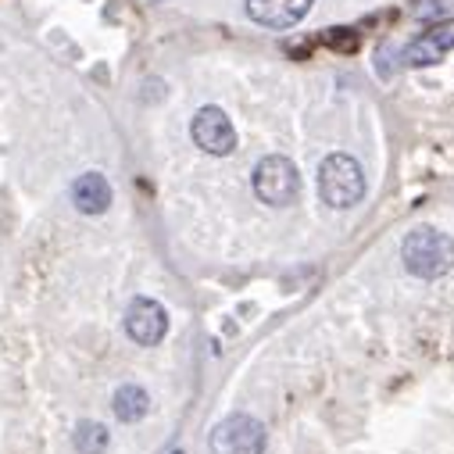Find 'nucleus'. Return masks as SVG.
I'll return each instance as SVG.
<instances>
[{
  "instance_id": "obj_1",
  "label": "nucleus",
  "mask_w": 454,
  "mask_h": 454,
  "mask_svg": "<svg viewBox=\"0 0 454 454\" xmlns=\"http://www.w3.org/2000/svg\"><path fill=\"white\" fill-rule=\"evenodd\" d=\"M401 262L415 279H440L454 265V244L433 225H419V230L404 237Z\"/></svg>"
},
{
  "instance_id": "obj_2",
  "label": "nucleus",
  "mask_w": 454,
  "mask_h": 454,
  "mask_svg": "<svg viewBox=\"0 0 454 454\" xmlns=\"http://www.w3.org/2000/svg\"><path fill=\"white\" fill-rule=\"evenodd\" d=\"M318 197L329 204V207H355L362 197H365V172L358 165V158L351 154H329L322 165H318Z\"/></svg>"
},
{
  "instance_id": "obj_3",
  "label": "nucleus",
  "mask_w": 454,
  "mask_h": 454,
  "mask_svg": "<svg viewBox=\"0 0 454 454\" xmlns=\"http://www.w3.org/2000/svg\"><path fill=\"white\" fill-rule=\"evenodd\" d=\"M297 190H301V176H297L290 158L269 154V158L258 161V168H254V193H258V200H265L269 207H286V204L297 200Z\"/></svg>"
},
{
  "instance_id": "obj_4",
  "label": "nucleus",
  "mask_w": 454,
  "mask_h": 454,
  "mask_svg": "<svg viewBox=\"0 0 454 454\" xmlns=\"http://www.w3.org/2000/svg\"><path fill=\"white\" fill-rule=\"evenodd\" d=\"M265 426L251 415H230L211 429L215 454H262L265 450Z\"/></svg>"
},
{
  "instance_id": "obj_5",
  "label": "nucleus",
  "mask_w": 454,
  "mask_h": 454,
  "mask_svg": "<svg viewBox=\"0 0 454 454\" xmlns=\"http://www.w3.org/2000/svg\"><path fill=\"white\" fill-rule=\"evenodd\" d=\"M190 133H193V144L204 154H215V158L233 154V147H237V129H233L230 115H225L222 107H215V104L197 111L193 122H190Z\"/></svg>"
},
{
  "instance_id": "obj_6",
  "label": "nucleus",
  "mask_w": 454,
  "mask_h": 454,
  "mask_svg": "<svg viewBox=\"0 0 454 454\" xmlns=\"http://www.w3.org/2000/svg\"><path fill=\"white\" fill-rule=\"evenodd\" d=\"M126 333H129V340H137L140 348H154L168 333V311L154 297H137L126 308Z\"/></svg>"
},
{
  "instance_id": "obj_7",
  "label": "nucleus",
  "mask_w": 454,
  "mask_h": 454,
  "mask_svg": "<svg viewBox=\"0 0 454 454\" xmlns=\"http://www.w3.org/2000/svg\"><path fill=\"white\" fill-rule=\"evenodd\" d=\"M450 51H454V19L429 26L415 43H408V51H404V65H411V68H426V65L443 61Z\"/></svg>"
},
{
  "instance_id": "obj_8",
  "label": "nucleus",
  "mask_w": 454,
  "mask_h": 454,
  "mask_svg": "<svg viewBox=\"0 0 454 454\" xmlns=\"http://www.w3.org/2000/svg\"><path fill=\"white\" fill-rule=\"evenodd\" d=\"M311 4L315 0H247V15L265 29H294Z\"/></svg>"
},
{
  "instance_id": "obj_9",
  "label": "nucleus",
  "mask_w": 454,
  "mask_h": 454,
  "mask_svg": "<svg viewBox=\"0 0 454 454\" xmlns=\"http://www.w3.org/2000/svg\"><path fill=\"white\" fill-rule=\"evenodd\" d=\"M111 183L100 176V172H82L75 183H72V204L82 211V215H90V218H97V215H104L107 207H111Z\"/></svg>"
},
{
  "instance_id": "obj_10",
  "label": "nucleus",
  "mask_w": 454,
  "mask_h": 454,
  "mask_svg": "<svg viewBox=\"0 0 454 454\" xmlns=\"http://www.w3.org/2000/svg\"><path fill=\"white\" fill-rule=\"evenodd\" d=\"M111 408H115V415L122 422H140L151 411V394L137 383H126V387L115 390V397H111Z\"/></svg>"
},
{
  "instance_id": "obj_11",
  "label": "nucleus",
  "mask_w": 454,
  "mask_h": 454,
  "mask_svg": "<svg viewBox=\"0 0 454 454\" xmlns=\"http://www.w3.org/2000/svg\"><path fill=\"white\" fill-rule=\"evenodd\" d=\"M72 443H75V450H79V454H104V450H107V443H111V433H107V426H104V422L82 419V422L75 426V433H72Z\"/></svg>"
}]
</instances>
